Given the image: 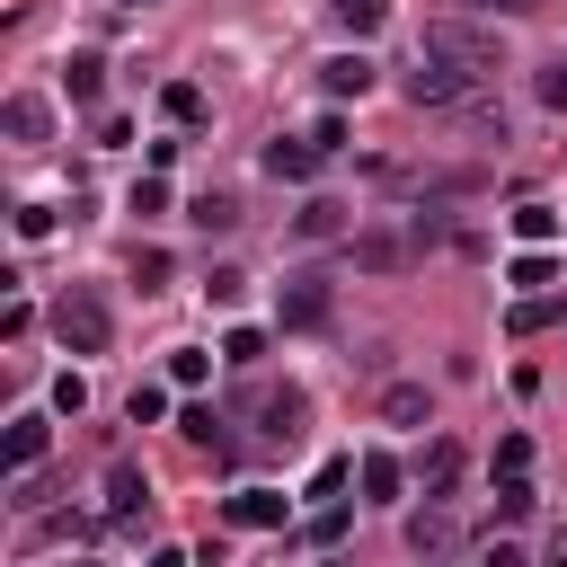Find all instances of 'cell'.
<instances>
[{
    "label": "cell",
    "instance_id": "1",
    "mask_svg": "<svg viewBox=\"0 0 567 567\" xmlns=\"http://www.w3.org/2000/svg\"><path fill=\"white\" fill-rule=\"evenodd\" d=\"M53 337H62L71 354H106V346H115L106 292H97V284H62V292H53Z\"/></svg>",
    "mask_w": 567,
    "mask_h": 567
},
{
    "label": "cell",
    "instance_id": "2",
    "mask_svg": "<svg viewBox=\"0 0 567 567\" xmlns=\"http://www.w3.org/2000/svg\"><path fill=\"white\" fill-rule=\"evenodd\" d=\"M425 53H443V62H461L470 80H496V71H505V53H496V35H487V27H470V18H434V27H425Z\"/></svg>",
    "mask_w": 567,
    "mask_h": 567
},
{
    "label": "cell",
    "instance_id": "3",
    "mask_svg": "<svg viewBox=\"0 0 567 567\" xmlns=\"http://www.w3.org/2000/svg\"><path fill=\"white\" fill-rule=\"evenodd\" d=\"M408 106H470V89H487V80H470L461 62H443V53H425L416 44V62H408Z\"/></svg>",
    "mask_w": 567,
    "mask_h": 567
},
{
    "label": "cell",
    "instance_id": "4",
    "mask_svg": "<svg viewBox=\"0 0 567 567\" xmlns=\"http://www.w3.org/2000/svg\"><path fill=\"white\" fill-rule=\"evenodd\" d=\"M416 248H425V230H416V221H408V230H399V221L354 230V266H363V275H399V266H416Z\"/></svg>",
    "mask_w": 567,
    "mask_h": 567
},
{
    "label": "cell",
    "instance_id": "5",
    "mask_svg": "<svg viewBox=\"0 0 567 567\" xmlns=\"http://www.w3.org/2000/svg\"><path fill=\"white\" fill-rule=\"evenodd\" d=\"M328 319H337V284H328L319 266L284 275V328H328Z\"/></svg>",
    "mask_w": 567,
    "mask_h": 567
},
{
    "label": "cell",
    "instance_id": "6",
    "mask_svg": "<svg viewBox=\"0 0 567 567\" xmlns=\"http://www.w3.org/2000/svg\"><path fill=\"white\" fill-rule=\"evenodd\" d=\"M399 540H408L416 558H443V549H461V523L443 514V496H425V505H416V514L399 523Z\"/></svg>",
    "mask_w": 567,
    "mask_h": 567
},
{
    "label": "cell",
    "instance_id": "7",
    "mask_svg": "<svg viewBox=\"0 0 567 567\" xmlns=\"http://www.w3.org/2000/svg\"><path fill=\"white\" fill-rule=\"evenodd\" d=\"M239 532H284V514H292V496H275V487H239L230 505H221Z\"/></svg>",
    "mask_w": 567,
    "mask_h": 567
},
{
    "label": "cell",
    "instance_id": "8",
    "mask_svg": "<svg viewBox=\"0 0 567 567\" xmlns=\"http://www.w3.org/2000/svg\"><path fill=\"white\" fill-rule=\"evenodd\" d=\"M319 159H328V151H319L310 133H284V142H266V177H284V186H301Z\"/></svg>",
    "mask_w": 567,
    "mask_h": 567
},
{
    "label": "cell",
    "instance_id": "9",
    "mask_svg": "<svg viewBox=\"0 0 567 567\" xmlns=\"http://www.w3.org/2000/svg\"><path fill=\"white\" fill-rule=\"evenodd\" d=\"M301 416H310V408H301V390H257V434H266V443H292V434H301Z\"/></svg>",
    "mask_w": 567,
    "mask_h": 567
},
{
    "label": "cell",
    "instance_id": "10",
    "mask_svg": "<svg viewBox=\"0 0 567 567\" xmlns=\"http://www.w3.org/2000/svg\"><path fill=\"white\" fill-rule=\"evenodd\" d=\"M363 89H372V62H363V53L319 62V97H328V106H346V97H363Z\"/></svg>",
    "mask_w": 567,
    "mask_h": 567
},
{
    "label": "cell",
    "instance_id": "11",
    "mask_svg": "<svg viewBox=\"0 0 567 567\" xmlns=\"http://www.w3.org/2000/svg\"><path fill=\"white\" fill-rule=\"evenodd\" d=\"M106 514H115V523H142V514H151V487H142V470H133V461H115V470H106Z\"/></svg>",
    "mask_w": 567,
    "mask_h": 567
},
{
    "label": "cell",
    "instance_id": "12",
    "mask_svg": "<svg viewBox=\"0 0 567 567\" xmlns=\"http://www.w3.org/2000/svg\"><path fill=\"white\" fill-rule=\"evenodd\" d=\"M44 443H53V425H44V416H9L0 461H9V470H35V461H44Z\"/></svg>",
    "mask_w": 567,
    "mask_h": 567
},
{
    "label": "cell",
    "instance_id": "13",
    "mask_svg": "<svg viewBox=\"0 0 567 567\" xmlns=\"http://www.w3.org/2000/svg\"><path fill=\"white\" fill-rule=\"evenodd\" d=\"M292 239H310V248H319V239H346V204H328V195H310V204L292 213Z\"/></svg>",
    "mask_w": 567,
    "mask_h": 567
},
{
    "label": "cell",
    "instance_id": "14",
    "mask_svg": "<svg viewBox=\"0 0 567 567\" xmlns=\"http://www.w3.org/2000/svg\"><path fill=\"white\" fill-rule=\"evenodd\" d=\"M354 478H363V496H372V505H399V487H408V470H399L390 452H363V461H354Z\"/></svg>",
    "mask_w": 567,
    "mask_h": 567
},
{
    "label": "cell",
    "instance_id": "15",
    "mask_svg": "<svg viewBox=\"0 0 567 567\" xmlns=\"http://www.w3.org/2000/svg\"><path fill=\"white\" fill-rule=\"evenodd\" d=\"M0 124H9V142H44V133H53V106H44V97H9Z\"/></svg>",
    "mask_w": 567,
    "mask_h": 567
},
{
    "label": "cell",
    "instance_id": "16",
    "mask_svg": "<svg viewBox=\"0 0 567 567\" xmlns=\"http://www.w3.org/2000/svg\"><path fill=\"white\" fill-rule=\"evenodd\" d=\"M514 239H523V248H549V239H558V204L523 195V204H514Z\"/></svg>",
    "mask_w": 567,
    "mask_h": 567
},
{
    "label": "cell",
    "instance_id": "17",
    "mask_svg": "<svg viewBox=\"0 0 567 567\" xmlns=\"http://www.w3.org/2000/svg\"><path fill=\"white\" fill-rule=\"evenodd\" d=\"M62 89H71V106H97V89H106V62H97V53H71V62H62Z\"/></svg>",
    "mask_w": 567,
    "mask_h": 567
},
{
    "label": "cell",
    "instance_id": "18",
    "mask_svg": "<svg viewBox=\"0 0 567 567\" xmlns=\"http://www.w3.org/2000/svg\"><path fill=\"white\" fill-rule=\"evenodd\" d=\"M425 416V381H390L381 390V425H416Z\"/></svg>",
    "mask_w": 567,
    "mask_h": 567
},
{
    "label": "cell",
    "instance_id": "19",
    "mask_svg": "<svg viewBox=\"0 0 567 567\" xmlns=\"http://www.w3.org/2000/svg\"><path fill=\"white\" fill-rule=\"evenodd\" d=\"M416 478H425V496H452V478H461V443L443 434V443L425 452V470H416Z\"/></svg>",
    "mask_w": 567,
    "mask_h": 567
},
{
    "label": "cell",
    "instance_id": "20",
    "mask_svg": "<svg viewBox=\"0 0 567 567\" xmlns=\"http://www.w3.org/2000/svg\"><path fill=\"white\" fill-rule=\"evenodd\" d=\"M186 221H195V230H239V195H195Z\"/></svg>",
    "mask_w": 567,
    "mask_h": 567
},
{
    "label": "cell",
    "instance_id": "21",
    "mask_svg": "<svg viewBox=\"0 0 567 567\" xmlns=\"http://www.w3.org/2000/svg\"><path fill=\"white\" fill-rule=\"evenodd\" d=\"M159 106H168V124H204V89H195V80H168Z\"/></svg>",
    "mask_w": 567,
    "mask_h": 567
},
{
    "label": "cell",
    "instance_id": "22",
    "mask_svg": "<svg viewBox=\"0 0 567 567\" xmlns=\"http://www.w3.org/2000/svg\"><path fill=\"white\" fill-rule=\"evenodd\" d=\"M346 540V505H319L310 523H301V549H337Z\"/></svg>",
    "mask_w": 567,
    "mask_h": 567
},
{
    "label": "cell",
    "instance_id": "23",
    "mask_svg": "<svg viewBox=\"0 0 567 567\" xmlns=\"http://www.w3.org/2000/svg\"><path fill=\"white\" fill-rule=\"evenodd\" d=\"M328 9H337V27H346V35H372V27L390 18V0H328Z\"/></svg>",
    "mask_w": 567,
    "mask_h": 567
},
{
    "label": "cell",
    "instance_id": "24",
    "mask_svg": "<svg viewBox=\"0 0 567 567\" xmlns=\"http://www.w3.org/2000/svg\"><path fill=\"white\" fill-rule=\"evenodd\" d=\"M124 416H133V425H159V416H168V390H159V381H133Z\"/></svg>",
    "mask_w": 567,
    "mask_h": 567
},
{
    "label": "cell",
    "instance_id": "25",
    "mask_svg": "<svg viewBox=\"0 0 567 567\" xmlns=\"http://www.w3.org/2000/svg\"><path fill=\"white\" fill-rule=\"evenodd\" d=\"M532 97H540L549 115H567V53H558V62H540V80H532Z\"/></svg>",
    "mask_w": 567,
    "mask_h": 567
},
{
    "label": "cell",
    "instance_id": "26",
    "mask_svg": "<svg viewBox=\"0 0 567 567\" xmlns=\"http://www.w3.org/2000/svg\"><path fill=\"white\" fill-rule=\"evenodd\" d=\"M549 319H558V301H514V310H505V328H514V337H540Z\"/></svg>",
    "mask_w": 567,
    "mask_h": 567
},
{
    "label": "cell",
    "instance_id": "27",
    "mask_svg": "<svg viewBox=\"0 0 567 567\" xmlns=\"http://www.w3.org/2000/svg\"><path fill=\"white\" fill-rule=\"evenodd\" d=\"M177 434H186V443H213V452H230V443H221V416H213V408H186V416H177Z\"/></svg>",
    "mask_w": 567,
    "mask_h": 567
},
{
    "label": "cell",
    "instance_id": "28",
    "mask_svg": "<svg viewBox=\"0 0 567 567\" xmlns=\"http://www.w3.org/2000/svg\"><path fill=\"white\" fill-rule=\"evenodd\" d=\"M133 284L159 292V284H168V248H133Z\"/></svg>",
    "mask_w": 567,
    "mask_h": 567
},
{
    "label": "cell",
    "instance_id": "29",
    "mask_svg": "<svg viewBox=\"0 0 567 567\" xmlns=\"http://www.w3.org/2000/svg\"><path fill=\"white\" fill-rule=\"evenodd\" d=\"M505 275H514V284H523V292H532V284H549V275H558V266H549V248H523V257H514V266H505Z\"/></svg>",
    "mask_w": 567,
    "mask_h": 567
},
{
    "label": "cell",
    "instance_id": "30",
    "mask_svg": "<svg viewBox=\"0 0 567 567\" xmlns=\"http://www.w3.org/2000/svg\"><path fill=\"white\" fill-rule=\"evenodd\" d=\"M239 292H248V275H239V266H213V275H204V301H221V310H230Z\"/></svg>",
    "mask_w": 567,
    "mask_h": 567
},
{
    "label": "cell",
    "instance_id": "31",
    "mask_svg": "<svg viewBox=\"0 0 567 567\" xmlns=\"http://www.w3.org/2000/svg\"><path fill=\"white\" fill-rule=\"evenodd\" d=\"M257 354H266V328H230L221 337V363H257Z\"/></svg>",
    "mask_w": 567,
    "mask_h": 567
},
{
    "label": "cell",
    "instance_id": "32",
    "mask_svg": "<svg viewBox=\"0 0 567 567\" xmlns=\"http://www.w3.org/2000/svg\"><path fill=\"white\" fill-rule=\"evenodd\" d=\"M133 213L151 221V213H168V186H159V168H142V186H133Z\"/></svg>",
    "mask_w": 567,
    "mask_h": 567
},
{
    "label": "cell",
    "instance_id": "33",
    "mask_svg": "<svg viewBox=\"0 0 567 567\" xmlns=\"http://www.w3.org/2000/svg\"><path fill=\"white\" fill-rule=\"evenodd\" d=\"M53 408L80 416V408H89V381H80V372H53Z\"/></svg>",
    "mask_w": 567,
    "mask_h": 567
},
{
    "label": "cell",
    "instance_id": "34",
    "mask_svg": "<svg viewBox=\"0 0 567 567\" xmlns=\"http://www.w3.org/2000/svg\"><path fill=\"white\" fill-rule=\"evenodd\" d=\"M204 372H213V363H204V354H195V346H186V354H168V381H177V390H195V381H204Z\"/></svg>",
    "mask_w": 567,
    "mask_h": 567
},
{
    "label": "cell",
    "instance_id": "35",
    "mask_svg": "<svg viewBox=\"0 0 567 567\" xmlns=\"http://www.w3.org/2000/svg\"><path fill=\"white\" fill-rule=\"evenodd\" d=\"M505 470H532V434H505V443H496V478H505Z\"/></svg>",
    "mask_w": 567,
    "mask_h": 567
},
{
    "label": "cell",
    "instance_id": "36",
    "mask_svg": "<svg viewBox=\"0 0 567 567\" xmlns=\"http://www.w3.org/2000/svg\"><path fill=\"white\" fill-rule=\"evenodd\" d=\"M470 9H487V18H523V9H540V0H470Z\"/></svg>",
    "mask_w": 567,
    "mask_h": 567
},
{
    "label": "cell",
    "instance_id": "37",
    "mask_svg": "<svg viewBox=\"0 0 567 567\" xmlns=\"http://www.w3.org/2000/svg\"><path fill=\"white\" fill-rule=\"evenodd\" d=\"M549 558H558V567H567V523H558V532H549Z\"/></svg>",
    "mask_w": 567,
    "mask_h": 567
}]
</instances>
